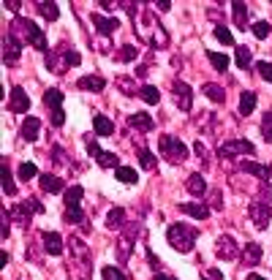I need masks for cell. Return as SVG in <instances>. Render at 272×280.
I'll use <instances>...</instances> for the list:
<instances>
[{
  "instance_id": "6da1fadb",
  "label": "cell",
  "mask_w": 272,
  "mask_h": 280,
  "mask_svg": "<svg viewBox=\"0 0 272 280\" xmlns=\"http://www.w3.org/2000/svg\"><path fill=\"white\" fill-rule=\"evenodd\" d=\"M196 237H199V231L194 229V226H185V223H174V226H169V231H166L169 245H171L174 250H180V253L194 250Z\"/></svg>"
},
{
  "instance_id": "7a4b0ae2",
  "label": "cell",
  "mask_w": 272,
  "mask_h": 280,
  "mask_svg": "<svg viewBox=\"0 0 272 280\" xmlns=\"http://www.w3.org/2000/svg\"><path fill=\"white\" fill-rule=\"evenodd\" d=\"M158 150H161V155L166 158V161H171V163H183L185 158H188V147L174 136H161Z\"/></svg>"
},
{
  "instance_id": "3957f363",
  "label": "cell",
  "mask_w": 272,
  "mask_h": 280,
  "mask_svg": "<svg viewBox=\"0 0 272 280\" xmlns=\"http://www.w3.org/2000/svg\"><path fill=\"white\" fill-rule=\"evenodd\" d=\"M14 28H22V30H19V33H22V38H28V44H33L36 49L46 52V38H44V33L38 30L36 22H28V19H17Z\"/></svg>"
},
{
  "instance_id": "277c9868",
  "label": "cell",
  "mask_w": 272,
  "mask_h": 280,
  "mask_svg": "<svg viewBox=\"0 0 272 280\" xmlns=\"http://www.w3.org/2000/svg\"><path fill=\"white\" fill-rule=\"evenodd\" d=\"M253 155L256 147L250 142H245V139H231V142H223L221 147H218V155L221 158H234V155Z\"/></svg>"
},
{
  "instance_id": "5b68a950",
  "label": "cell",
  "mask_w": 272,
  "mask_h": 280,
  "mask_svg": "<svg viewBox=\"0 0 272 280\" xmlns=\"http://www.w3.org/2000/svg\"><path fill=\"white\" fill-rule=\"evenodd\" d=\"M9 109L17 112V115H25V112L30 109V98H28V92H25L22 87H14V90H11V96H9Z\"/></svg>"
},
{
  "instance_id": "8992f818",
  "label": "cell",
  "mask_w": 272,
  "mask_h": 280,
  "mask_svg": "<svg viewBox=\"0 0 272 280\" xmlns=\"http://www.w3.org/2000/svg\"><path fill=\"white\" fill-rule=\"evenodd\" d=\"M19 55H22V44L14 38V33H9V36L3 38V60L6 63H17Z\"/></svg>"
},
{
  "instance_id": "52a82bcc",
  "label": "cell",
  "mask_w": 272,
  "mask_h": 280,
  "mask_svg": "<svg viewBox=\"0 0 272 280\" xmlns=\"http://www.w3.org/2000/svg\"><path fill=\"white\" fill-rule=\"evenodd\" d=\"M250 218H253L256 229H267V223H269V207L261 204V202L250 204Z\"/></svg>"
},
{
  "instance_id": "ba28073f",
  "label": "cell",
  "mask_w": 272,
  "mask_h": 280,
  "mask_svg": "<svg viewBox=\"0 0 272 280\" xmlns=\"http://www.w3.org/2000/svg\"><path fill=\"white\" fill-rule=\"evenodd\" d=\"M41 239H44L46 253H52V256H60V253H63V239H60V234H55V231H44Z\"/></svg>"
},
{
  "instance_id": "9c48e42d",
  "label": "cell",
  "mask_w": 272,
  "mask_h": 280,
  "mask_svg": "<svg viewBox=\"0 0 272 280\" xmlns=\"http://www.w3.org/2000/svg\"><path fill=\"white\" fill-rule=\"evenodd\" d=\"M180 210L185 212V215H191V218H196V221H207L210 218V210L204 204H196V202H185L180 204Z\"/></svg>"
},
{
  "instance_id": "30bf717a",
  "label": "cell",
  "mask_w": 272,
  "mask_h": 280,
  "mask_svg": "<svg viewBox=\"0 0 272 280\" xmlns=\"http://www.w3.org/2000/svg\"><path fill=\"white\" fill-rule=\"evenodd\" d=\"M174 96H177V106H180L183 112H188L191 109V87L185 82H174Z\"/></svg>"
},
{
  "instance_id": "8fae6325",
  "label": "cell",
  "mask_w": 272,
  "mask_h": 280,
  "mask_svg": "<svg viewBox=\"0 0 272 280\" xmlns=\"http://www.w3.org/2000/svg\"><path fill=\"white\" fill-rule=\"evenodd\" d=\"M218 256L226 258V261H231V258H237V245L231 237H221L218 239Z\"/></svg>"
},
{
  "instance_id": "7c38bea8",
  "label": "cell",
  "mask_w": 272,
  "mask_h": 280,
  "mask_svg": "<svg viewBox=\"0 0 272 280\" xmlns=\"http://www.w3.org/2000/svg\"><path fill=\"white\" fill-rule=\"evenodd\" d=\"M93 128H96L98 136H112V133H115V123L104 115H96L93 117Z\"/></svg>"
},
{
  "instance_id": "4fadbf2b",
  "label": "cell",
  "mask_w": 272,
  "mask_h": 280,
  "mask_svg": "<svg viewBox=\"0 0 272 280\" xmlns=\"http://www.w3.org/2000/svg\"><path fill=\"white\" fill-rule=\"evenodd\" d=\"M93 25H96L98 33H104V36H109L112 30L120 28V22H117V19H106V17H101V14H93Z\"/></svg>"
},
{
  "instance_id": "5bb4252c",
  "label": "cell",
  "mask_w": 272,
  "mask_h": 280,
  "mask_svg": "<svg viewBox=\"0 0 272 280\" xmlns=\"http://www.w3.org/2000/svg\"><path fill=\"white\" fill-rule=\"evenodd\" d=\"M131 125L139 128V131H152V128H155V120H152L147 112H136V115L131 117Z\"/></svg>"
},
{
  "instance_id": "9a60e30c",
  "label": "cell",
  "mask_w": 272,
  "mask_h": 280,
  "mask_svg": "<svg viewBox=\"0 0 272 280\" xmlns=\"http://www.w3.org/2000/svg\"><path fill=\"white\" fill-rule=\"evenodd\" d=\"M38 128H41L38 117H28V120L22 123V136L28 139V142H36V139H38Z\"/></svg>"
},
{
  "instance_id": "2e32d148",
  "label": "cell",
  "mask_w": 272,
  "mask_h": 280,
  "mask_svg": "<svg viewBox=\"0 0 272 280\" xmlns=\"http://www.w3.org/2000/svg\"><path fill=\"white\" fill-rule=\"evenodd\" d=\"M185 188H188V193H194V196H204V191H207V182H204L202 174H191L188 182H185Z\"/></svg>"
},
{
  "instance_id": "e0dca14e",
  "label": "cell",
  "mask_w": 272,
  "mask_h": 280,
  "mask_svg": "<svg viewBox=\"0 0 272 280\" xmlns=\"http://www.w3.org/2000/svg\"><path fill=\"white\" fill-rule=\"evenodd\" d=\"M41 191L46 193H60L63 191V179L55 174H41Z\"/></svg>"
},
{
  "instance_id": "ac0fdd59",
  "label": "cell",
  "mask_w": 272,
  "mask_h": 280,
  "mask_svg": "<svg viewBox=\"0 0 272 280\" xmlns=\"http://www.w3.org/2000/svg\"><path fill=\"white\" fill-rule=\"evenodd\" d=\"M258 258H261V248H258L256 242L245 245V250H242V261L248 264V266H253V264H258Z\"/></svg>"
},
{
  "instance_id": "d6986e66",
  "label": "cell",
  "mask_w": 272,
  "mask_h": 280,
  "mask_svg": "<svg viewBox=\"0 0 272 280\" xmlns=\"http://www.w3.org/2000/svg\"><path fill=\"white\" fill-rule=\"evenodd\" d=\"M0 179H3V193L6 196H14L17 188H14V179H11V171H9V163L3 161V166H0Z\"/></svg>"
},
{
  "instance_id": "ffe728a7",
  "label": "cell",
  "mask_w": 272,
  "mask_h": 280,
  "mask_svg": "<svg viewBox=\"0 0 272 280\" xmlns=\"http://www.w3.org/2000/svg\"><path fill=\"white\" fill-rule=\"evenodd\" d=\"M242 169L250 171V174H256V177H261V179H269V177H272V169H269V166H258V163H253V161H245Z\"/></svg>"
},
{
  "instance_id": "44dd1931",
  "label": "cell",
  "mask_w": 272,
  "mask_h": 280,
  "mask_svg": "<svg viewBox=\"0 0 272 280\" xmlns=\"http://www.w3.org/2000/svg\"><path fill=\"white\" fill-rule=\"evenodd\" d=\"M123 221H125V210H123V207L109 210V215H106V226H109V229H120Z\"/></svg>"
},
{
  "instance_id": "7402d4cb",
  "label": "cell",
  "mask_w": 272,
  "mask_h": 280,
  "mask_svg": "<svg viewBox=\"0 0 272 280\" xmlns=\"http://www.w3.org/2000/svg\"><path fill=\"white\" fill-rule=\"evenodd\" d=\"M79 87H82V90H104L106 87V82H104V79L101 76H82V79H79Z\"/></svg>"
},
{
  "instance_id": "603a6c76",
  "label": "cell",
  "mask_w": 272,
  "mask_h": 280,
  "mask_svg": "<svg viewBox=\"0 0 272 280\" xmlns=\"http://www.w3.org/2000/svg\"><path fill=\"white\" fill-rule=\"evenodd\" d=\"M115 177H117V182H136V169H131V166H117L115 169Z\"/></svg>"
},
{
  "instance_id": "cb8c5ba5",
  "label": "cell",
  "mask_w": 272,
  "mask_h": 280,
  "mask_svg": "<svg viewBox=\"0 0 272 280\" xmlns=\"http://www.w3.org/2000/svg\"><path fill=\"white\" fill-rule=\"evenodd\" d=\"M253 109H256V92H242V98H240V115L248 117Z\"/></svg>"
},
{
  "instance_id": "d4e9b609",
  "label": "cell",
  "mask_w": 272,
  "mask_h": 280,
  "mask_svg": "<svg viewBox=\"0 0 272 280\" xmlns=\"http://www.w3.org/2000/svg\"><path fill=\"white\" fill-rule=\"evenodd\" d=\"M82 196H84V191H82V185H74V188H68L65 191V207H79V202H82Z\"/></svg>"
},
{
  "instance_id": "484cf974",
  "label": "cell",
  "mask_w": 272,
  "mask_h": 280,
  "mask_svg": "<svg viewBox=\"0 0 272 280\" xmlns=\"http://www.w3.org/2000/svg\"><path fill=\"white\" fill-rule=\"evenodd\" d=\"M231 9H234V25L237 28H245V25H248V6L245 3H231Z\"/></svg>"
},
{
  "instance_id": "4316f807",
  "label": "cell",
  "mask_w": 272,
  "mask_h": 280,
  "mask_svg": "<svg viewBox=\"0 0 272 280\" xmlns=\"http://www.w3.org/2000/svg\"><path fill=\"white\" fill-rule=\"evenodd\" d=\"M44 104L52 106V112H57V109H60V104H63V92L60 90H46L44 92Z\"/></svg>"
},
{
  "instance_id": "83f0119b",
  "label": "cell",
  "mask_w": 272,
  "mask_h": 280,
  "mask_svg": "<svg viewBox=\"0 0 272 280\" xmlns=\"http://www.w3.org/2000/svg\"><path fill=\"white\" fill-rule=\"evenodd\" d=\"M207 57H210V63L215 65V71H221V74L229 68V57L221 55V52H207Z\"/></svg>"
},
{
  "instance_id": "f1b7e54d",
  "label": "cell",
  "mask_w": 272,
  "mask_h": 280,
  "mask_svg": "<svg viewBox=\"0 0 272 280\" xmlns=\"http://www.w3.org/2000/svg\"><path fill=\"white\" fill-rule=\"evenodd\" d=\"M250 60H253V52L248 46H237V65L240 68H250Z\"/></svg>"
},
{
  "instance_id": "f546056e",
  "label": "cell",
  "mask_w": 272,
  "mask_h": 280,
  "mask_svg": "<svg viewBox=\"0 0 272 280\" xmlns=\"http://www.w3.org/2000/svg\"><path fill=\"white\" fill-rule=\"evenodd\" d=\"M38 11H41V17L49 19V22H55V19L60 17V11H57L55 3H38Z\"/></svg>"
},
{
  "instance_id": "4dcf8cb0",
  "label": "cell",
  "mask_w": 272,
  "mask_h": 280,
  "mask_svg": "<svg viewBox=\"0 0 272 280\" xmlns=\"http://www.w3.org/2000/svg\"><path fill=\"white\" fill-rule=\"evenodd\" d=\"M202 92L210 98V101H215V104H221L223 98H226V96H223V90L218 87V84H204V87H202Z\"/></svg>"
},
{
  "instance_id": "1f68e13d",
  "label": "cell",
  "mask_w": 272,
  "mask_h": 280,
  "mask_svg": "<svg viewBox=\"0 0 272 280\" xmlns=\"http://www.w3.org/2000/svg\"><path fill=\"white\" fill-rule=\"evenodd\" d=\"M139 96H142V101H147V104H158V101H161L158 87H152V84H144V87L139 90Z\"/></svg>"
},
{
  "instance_id": "d6a6232c",
  "label": "cell",
  "mask_w": 272,
  "mask_h": 280,
  "mask_svg": "<svg viewBox=\"0 0 272 280\" xmlns=\"http://www.w3.org/2000/svg\"><path fill=\"white\" fill-rule=\"evenodd\" d=\"M215 38H218L221 44H226V46L234 44V36H231V30L223 28V25H218V28H215Z\"/></svg>"
},
{
  "instance_id": "836d02e7",
  "label": "cell",
  "mask_w": 272,
  "mask_h": 280,
  "mask_svg": "<svg viewBox=\"0 0 272 280\" xmlns=\"http://www.w3.org/2000/svg\"><path fill=\"white\" fill-rule=\"evenodd\" d=\"M36 174H38L36 163H22V166H19V179H25V182H28V179H33Z\"/></svg>"
},
{
  "instance_id": "e575fe53",
  "label": "cell",
  "mask_w": 272,
  "mask_h": 280,
  "mask_svg": "<svg viewBox=\"0 0 272 280\" xmlns=\"http://www.w3.org/2000/svg\"><path fill=\"white\" fill-rule=\"evenodd\" d=\"M98 166H104V169H112V166H115L117 169V155L115 152H101V155H98Z\"/></svg>"
},
{
  "instance_id": "d590c367",
  "label": "cell",
  "mask_w": 272,
  "mask_h": 280,
  "mask_svg": "<svg viewBox=\"0 0 272 280\" xmlns=\"http://www.w3.org/2000/svg\"><path fill=\"white\" fill-rule=\"evenodd\" d=\"M269 33H272V25L269 22H256L253 25V36L261 38V41H264V38H269Z\"/></svg>"
},
{
  "instance_id": "8d00e7d4",
  "label": "cell",
  "mask_w": 272,
  "mask_h": 280,
  "mask_svg": "<svg viewBox=\"0 0 272 280\" xmlns=\"http://www.w3.org/2000/svg\"><path fill=\"white\" fill-rule=\"evenodd\" d=\"M139 161H142L144 169H155V155L150 150H139Z\"/></svg>"
},
{
  "instance_id": "74e56055",
  "label": "cell",
  "mask_w": 272,
  "mask_h": 280,
  "mask_svg": "<svg viewBox=\"0 0 272 280\" xmlns=\"http://www.w3.org/2000/svg\"><path fill=\"white\" fill-rule=\"evenodd\" d=\"M65 221H71V223H82V221H84L82 210H79V207H71V210H65Z\"/></svg>"
},
{
  "instance_id": "f35d334b",
  "label": "cell",
  "mask_w": 272,
  "mask_h": 280,
  "mask_svg": "<svg viewBox=\"0 0 272 280\" xmlns=\"http://www.w3.org/2000/svg\"><path fill=\"white\" fill-rule=\"evenodd\" d=\"M261 131H264V136H267V142L272 144V112H267V115H264V123H261Z\"/></svg>"
},
{
  "instance_id": "ab89813d",
  "label": "cell",
  "mask_w": 272,
  "mask_h": 280,
  "mask_svg": "<svg viewBox=\"0 0 272 280\" xmlns=\"http://www.w3.org/2000/svg\"><path fill=\"white\" fill-rule=\"evenodd\" d=\"M104 280H125L120 269H115V266H104Z\"/></svg>"
},
{
  "instance_id": "60d3db41",
  "label": "cell",
  "mask_w": 272,
  "mask_h": 280,
  "mask_svg": "<svg viewBox=\"0 0 272 280\" xmlns=\"http://www.w3.org/2000/svg\"><path fill=\"white\" fill-rule=\"evenodd\" d=\"M256 71L267 79V82H272V63H256Z\"/></svg>"
},
{
  "instance_id": "b9f144b4",
  "label": "cell",
  "mask_w": 272,
  "mask_h": 280,
  "mask_svg": "<svg viewBox=\"0 0 272 280\" xmlns=\"http://www.w3.org/2000/svg\"><path fill=\"white\" fill-rule=\"evenodd\" d=\"M136 55H139V52L134 49V46H123V49H120V60H125V63L136 60Z\"/></svg>"
},
{
  "instance_id": "7bdbcfd3",
  "label": "cell",
  "mask_w": 272,
  "mask_h": 280,
  "mask_svg": "<svg viewBox=\"0 0 272 280\" xmlns=\"http://www.w3.org/2000/svg\"><path fill=\"white\" fill-rule=\"evenodd\" d=\"M63 123H65V112H63V109L52 112V125H57V128H60Z\"/></svg>"
},
{
  "instance_id": "ee69618b",
  "label": "cell",
  "mask_w": 272,
  "mask_h": 280,
  "mask_svg": "<svg viewBox=\"0 0 272 280\" xmlns=\"http://www.w3.org/2000/svg\"><path fill=\"white\" fill-rule=\"evenodd\" d=\"M87 152H90L93 158H98V155H101V147H98V142H96V139H90V142H87Z\"/></svg>"
},
{
  "instance_id": "f6af8a7d",
  "label": "cell",
  "mask_w": 272,
  "mask_h": 280,
  "mask_svg": "<svg viewBox=\"0 0 272 280\" xmlns=\"http://www.w3.org/2000/svg\"><path fill=\"white\" fill-rule=\"evenodd\" d=\"M79 60H82V57H79L74 49H71V52H65V63H68V65H79Z\"/></svg>"
},
{
  "instance_id": "bcb514c9",
  "label": "cell",
  "mask_w": 272,
  "mask_h": 280,
  "mask_svg": "<svg viewBox=\"0 0 272 280\" xmlns=\"http://www.w3.org/2000/svg\"><path fill=\"white\" fill-rule=\"evenodd\" d=\"M6 9H9V11H14V14H17V11H19V3H17V0H6Z\"/></svg>"
},
{
  "instance_id": "7dc6e473",
  "label": "cell",
  "mask_w": 272,
  "mask_h": 280,
  "mask_svg": "<svg viewBox=\"0 0 272 280\" xmlns=\"http://www.w3.org/2000/svg\"><path fill=\"white\" fill-rule=\"evenodd\" d=\"M194 150H196V155H199V158H204V155H207V150H204L202 139H199V142H196V147H194Z\"/></svg>"
},
{
  "instance_id": "c3c4849f",
  "label": "cell",
  "mask_w": 272,
  "mask_h": 280,
  "mask_svg": "<svg viewBox=\"0 0 272 280\" xmlns=\"http://www.w3.org/2000/svg\"><path fill=\"white\" fill-rule=\"evenodd\" d=\"M210 277L212 280H223V272L221 269H210Z\"/></svg>"
},
{
  "instance_id": "681fc988",
  "label": "cell",
  "mask_w": 272,
  "mask_h": 280,
  "mask_svg": "<svg viewBox=\"0 0 272 280\" xmlns=\"http://www.w3.org/2000/svg\"><path fill=\"white\" fill-rule=\"evenodd\" d=\"M155 9H158V11H169V9H171V3H169V0H163V3H158Z\"/></svg>"
},
{
  "instance_id": "f907efd6",
  "label": "cell",
  "mask_w": 272,
  "mask_h": 280,
  "mask_svg": "<svg viewBox=\"0 0 272 280\" xmlns=\"http://www.w3.org/2000/svg\"><path fill=\"white\" fill-rule=\"evenodd\" d=\"M155 280H174V277H169V275H155Z\"/></svg>"
},
{
  "instance_id": "816d5d0a",
  "label": "cell",
  "mask_w": 272,
  "mask_h": 280,
  "mask_svg": "<svg viewBox=\"0 0 272 280\" xmlns=\"http://www.w3.org/2000/svg\"><path fill=\"white\" fill-rule=\"evenodd\" d=\"M248 280H264L261 275H256V272H253V275H248Z\"/></svg>"
},
{
  "instance_id": "f5cc1de1",
  "label": "cell",
  "mask_w": 272,
  "mask_h": 280,
  "mask_svg": "<svg viewBox=\"0 0 272 280\" xmlns=\"http://www.w3.org/2000/svg\"><path fill=\"white\" fill-rule=\"evenodd\" d=\"M202 280H210V277H202Z\"/></svg>"
}]
</instances>
